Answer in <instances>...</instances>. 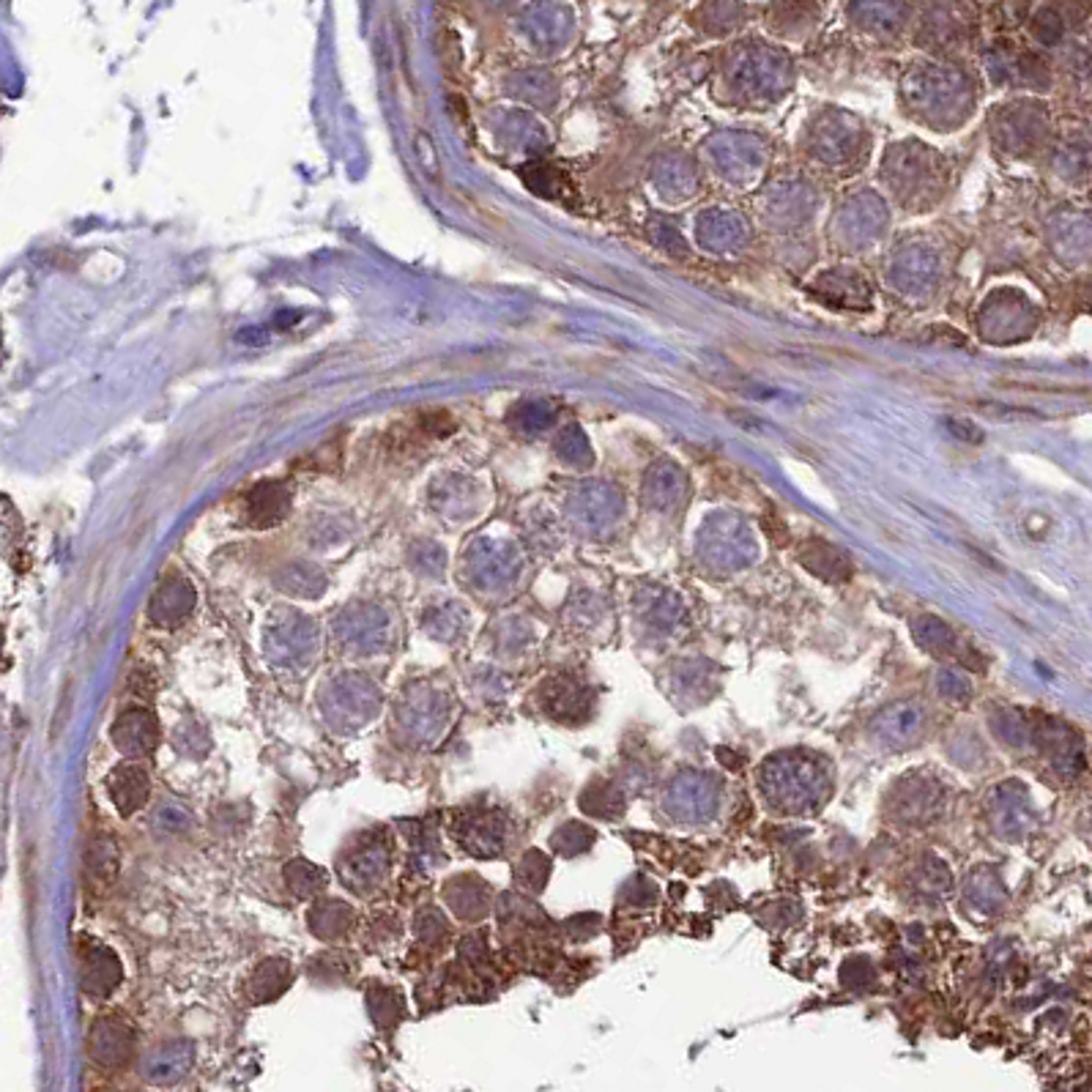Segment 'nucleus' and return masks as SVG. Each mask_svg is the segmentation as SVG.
Listing matches in <instances>:
<instances>
[{"mask_svg":"<svg viewBox=\"0 0 1092 1092\" xmlns=\"http://www.w3.org/2000/svg\"><path fill=\"white\" fill-rule=\"evenodd\" d=\"M759 786L772 811L783 816H805L827 802L833 778L819 756L783 750L762 764Z\"/></svg>","mask_w":1092,"mask_h":1092,"instance_id":"nucleus-1","label":"nucleus"},{"mask_svg":"<svg viewBox=\"0 0 1092 1092\" xmlns=\"http://www.w3.org/2000/svg\"><path fill=\"white\" fill-rule=\"evenodd\" d=\"M381 690L364 674L334 676L321 693V712L326 723L338 731H359L381 712Z\"/></svg>","mask_w":1092,"mask_h":1092,"instance_id":"nucleus-2","label":"nucleus"},{"mask_svg":"<svg viewBox=\"0 0 1092 1092\" xmlns=\"http://www.w3.org/2000/svg\"><path fill=\"white\" fill-rule=\"evenodd\" d=\"M455 704L441 685L414 683L403 690L398 702V726L403 734L422 745H433L447 734Z\"/></svg>","mask_w":1092,"mask_h":1092,"instance_id":"nucleus-3","label":"nucleus"},{"mask_svg":"<svg viewBox=\"0 0 1092 1092\" xmlns=\"http://www.w3.org/2000/svg\"><path fill=\"white\" fill-rule=\"evenodd\" d=\"M266 655L283 671L310 669L319 655V630L298 614H283L266 633Z\"/></svg>","mask_w":1092,"mask_h":1092,"instance_id":"nucleus-4","label":"nucleus"},{"mask_svg":"<svg viewBox=\"0 0 1092 1092\" xmlns=\"http://www.w3.org/2000/svg\"><path fill=\"white\" fill-rule=\"evenodd\" d=\"M662 808L671 819L685 821V824H702L709 821L721 808V783L707 772H679L666 788L662 797Z\"/></svg>","mask_w":1092,"mask_h":1092,"instance_id":"nucleus-5","label":"nucleus"},{"mask_svg":"<svg viewBox=\"0 0 1092 1092\" xmlns=\"http://www.w3.org/2000/svg\"><path fill=\"white\" fill-rule=\"evenodd\" d=\"M392 868V841L384 833H362L353 838L348 852H343L338 871L345 888L367 893L384 881Z\"/></svg>","mask_w":1092,"mask_h":1092,"instance_id":"nucleus-6","label":"nucleus"},{"mask_svg":"<svg viewBox=\"0 0 1092 1092\" xmlns=\"http://www.w3.org/2000/svg\"><path fill=\"white\" fill-rule=\"evenodd\" d=\"M452 835L463 852L483 857V860H493V857H502V852L507 849V819H504L502 811L493 808L463 811V814H457L455 824H452Z\"/></svg>","mask_w":1092,"mask_h":1092,"instance_id":"nucleus-7","label":"nucleus"},{"mask_svg":"<svg viewBox=\"0 0 1092 1092\" xmlns=\"http://www.w3.org/2000/svg\"><path fill=\"white\" fill-rule=\"evenodd\" d=\"M945 802V788L931 775H909L890 795V814L907 824H926L936 819Z\"/></svg>","mask_w":1092,"mask_h":1092,"instance_id":"nucleus-8","label":"nucleus"},{"mask_svg":"<svg viewBox=\"0 0 1092 1092\" xmlns=\"http://www.w3.org/2000/svg\"><path fill=\"white\" fill-rule=\"evenodd\" d=\"M540 707L559 723H583L592 715L595 695L572 676H550L540 688Z\"/></svg>","mask_w":1092,"mask_h":1092,"instance_id":"nucleus-9","label":"nucleus"},{"mask_svg":"<svg viewBox=\"0 0 1092 1092\" xmlns=\"http://www.w3.org/2000/svg\"><path fill=\"white\" fill-rule=\"evenodd\" d=\"M338 638L345 649H351L357 655H376L389 647L386 614L376 608L345 611L338 622Z\"/></svg>","mask_w":1092,"mask_h":1092,"instance_id":"nucleus-10","label":"nucleus"},{"mask_svg":"<svg viewBox=\"0 0 1092 1092\" xmlns=\"http://www.w3.org/2000/svg\"><path fill=\"white\" fill-rule=\"evenodd\" d=\"M77 964H80V986L93 997H107L121 986L124 969L119 956L99 942L83 940L77 947Z\"/></svg>","mask_w":1092,"mask_h":1092,"instance_id":"nucleus-11","label":"nucleus"},{"mask_svg":"<svg viewBox=\"0 0 1092 1092\" xmlns=\"http://www.w3.org/2000/svg\"><path fill=\"white\" fill-rule=\"evenodd\" d=\"M195 1066V1043L193 1040H165L162 1046L146 1054L140 1073L153 1087H172L184 1079Z\"/></svg>","mask_w":1092,"mask_h":1092,"instance_id":"nucleus-12","label":"nucleus"},{"mask_svg":"<svg viewBox=\"0 0 1092 1092\" xmlns=\"http://www.w3.org/2000/svg\"><path fill=\"white\" fill-rule=\"evenodd\" d=\"M88 1054L102 1068L126 1066L134 1054L132 1026L115 1019V1016L99 1019L91 1026V1035H88Z\"/></svg>","mask_w":1092,"mask_h":1092,"instance_id":"nucleus-13","label":"nucleus"},{"mask_svg":"<svg viewBox=\"0 0 1092 1092\" xmlns=\"http://www.w3.org/2000/svg\"><path fill=\"white\" fill-rule=\"evenodd\" d=\"M923 723H926V712L917 704L898 702L881 709L879 715H874L868 731H871L874 742H879V745L904 748V745H909L914 736L921 734Z\"/></svg>","mask_w":1092,"mask_h":1092,"instance_id":"nucleus-14","label":"nucleus"},{"mask_svg":"<svg viewBox=\"0 0 1092 1092\" xmlns=\"http://www.w3.org/2000/svg\"><path fill=\"white\" fill-rule=\"evenodd\" d=\"M113 745L129 759H143L160 745V723L143 707H134L113 723Z\"/></svg>","mask_w":1092,"mask_h":1092,"instance_id":"nucleus-15","label":"nucleus"},{"mask_svg":"<svg viewBox=\"0 0 1092 1092\" xmlns=\"http://www.w3.org/2000/svg\"><path fill=\"white\" fill-rule=\"evenodd\" d=\"M988 816H991L994 830L1002 838H1019L1030 827V802H1026L1024 788L1019 783H1005V786L994 788L991 800H988Z\"/></svg>","mask_w":1092,"mask_h":1092,"instance_id":"nucleus-16","label":"nucleus"},{"mask_svg":"<svg viewBox=\"0 0 1092 1092\" xmlns=\"http://www.w3.org/2000/svg\"><path fill=\"white\" fill-rule=\"evenodd\" d=\"M195 611V589L193 583L184 581V578H170L160 586V592L153 595L151 605H148V616H151L153 624L160 627H179L181 622L189 619V614Z\"/></svg>","mask_w":1092,"mask_h":1092,"instance_id":"nucleus-17","label":"nucleus"},{"mask_svg":"<svg viewBox=\"0 0 1092 1092\" xmlns=\"http://www.w3.org/2000/svg\"><path fill=\"white\" fill-rule=\"evenodd\" d=\"M107 791H110V800L115 802V808L124 816H132L134 811H140L148 802V795H151V778L140 764H119L113 772L107 775Z\"/></svg>","mask_w":1092,"mask_h":1092,"instance_id":"nucleus-18","label":"nucleus"},{"mask_svg":"<svg viewBox=\"0 0 1092 1092\" xmlns=\"http://www.w3.org/2000/svg\"><path fill=\"white\" fill-rule=\"evenodd\" d=\"M444 900L447 907L460 917V921H479L485 917L490 909V900H493V893L485 885L479 876H452L444 885Z\"/></svg>","mask_w":1092,"mask_h":1092,"instance_id":"nucleus-19","label":"nucleus"},{"mask_svg":"<svg viewBox=\"0 0 1092 1092\" xmlns=\"http://www.w3.org/2000/svg\"><path fill=\"white\" fill-rule=\"evenodd\" d=\"M307 921H310V931L315 933L319 940L331 942V940H340V936H345V933L351 931L353 921H357V914H353V909L348 907L345 900L319 898L310 907Z\"/></svg>","mask_w":1092,"mask_h":1092,"instance_id":"nucleus-20","label":"nucleus"},{"mask_svg":"<svg viewBox=\"0 0 1092 1092\" xmlns=\"http://www.w3.org/2000/svg\"><path fill=\"white\" fill-rule=\"evenodd\" d=\"M291 964L285 959H266L263 964L252 969V975L247 978V997L252 1002H274L285 988L291 986Z\"/></svg>","mask_w":1092,"mask_h":1092,"instance_id":"nucleus-21","label":"nucleus"},{"mask_svg":"<svg viewBox=\"0 0 1092 1092\" xmlns=\"http://www.w3.org/2000/svg\"><path fill=\"white\" fill-rule=\"evenodd\" d=\"M288 507H291V496H288V490L277 483L258 485V488L250 493V498H247L250 521L255 526H274L277 521H283V517L288 515Z\"/></svg>","mask_w":1092,"mask_h":1092,"instance_id":"nucleus-22","label":"nucleus"},{"mask_svg":"<svg viewBox=\"0 0 1092 1092\" xmlns=\"http://www.w3.org/2000/svg\"><path fill=\"white\" fill-rule=\"evenodd\" d=\"M671 683L676 690V702L685 704L707 702L717 690V676H709L707 662H685L676 669V676H671Z\"/></svg>","mask_w":1092,"mask_h":1092,"instance_id":"nucleus-23","label":"nucleus"},{"mask_svg":"<svg viewBox=\"0 0 1092 1092\" xmlns=\"http://www.w3.org/2000/svg\"><path fill=\"white\" fill-rule=\"evenodd\" d=\"M283 876H285V885H288V890H291V893L302 900L315 898V895L324 893L326 885H329V874H326L324 868L315 866V862H310V860H305V857H296V860L285 862Z\"/></svg>","mask_w":1092,"mask_h":1092,"instance_id":"nucleus-24","label":"nucleus"},{"mask_svg":"<svg viewBox=\"0 0 1092 1092\" xmlns=\"http://www.w3.org/2000/svg\"><path fill=\"white\" fill-rule=\"evenodd\" d=\"M581 808L600 819H614V816H622L624 797L611 781H595L581 795Z\"/></svg>","mask_w":1092,"mask_h":1092,"instance_id":"nucleus-25","label":"nucleus"},{"mask_svg":"<svg viewBox=\"0 0 1092 1092\" xmlns=\"http://www.w3.org/2000/svg\"><path fill=\"white\" fill-rule=\"evenodd\" d=\"M367 1013L378 1030H392L405 1016L403 997L389 986H372L367 991Z\"/></svg>","mask_w":1092,"mask_h":1092,"instance_id":"nucleus-26","label":"nucleus"},{"mask_svg":"<svg viewBox=\"0 0 1092 1092\" xmlns=\"http://www.w3.org/2000/svg\"><path fill=\"white\" fill-rule=\"evenodd\" d=\"M119 847H115V841L110 835H96V838H91V843H88L86 849V866L91 874H96L99 879H113V876L119 874Z\"/></svg>","mask_w":1092,"mask_h":1092,"instance_id":"nucleus-27","label":"nucleus"},{"mask_svg":"<svg viewBox=\"0 0 1092 1092\" xmlns=\"http://www.w3.org/2000/svg\"><path fill=\"white\" fill-rule=\"evenodd\" d=\"M279 586L293 597H319L326 589V578L321 576V569L310 567V564H293V567L283 569Z\"/></svg>","mask_w":1092,"mask_h":1092,"instance_id":"nucleus-28","label":"nucleus"},{"mask_svg":"<svg viewBox=\"0 0 1092 1092\" xmlns=\"http://www.w3.org/2000/svg\"><path fill=\"white\" fill-rule=\"evenodd\" d=\"M172 745H176V750H179L181 756H186V759H203V756H208V750H212V736H208L203 723L189 717V721H181L179 726H176V731H172Z\"/></svg>","mask_w":1092,"mask_h":1092,"instance_id":"nucleus-29","label":"nucleus"},{"mask_svg":"<svg viewBox=\"0 0 1092 1092\" xmlns=\"http://www.w3.org/2000/svg\"><path fill=\"white\" fill-rule=\"evenodd\" d=\"M592 843H595V830L581 824V821H567L550 838V849L562 857H578V854L589 852Z\"/></svg>","mask_w":1092,"mask_h":1092,"instance_id":"nucleus-30","label":"nucleus"},{"mask_svg":"<svg viewBox=\"0 0 1092 1092\" xmlns=\"http://www.w3.org/2000/svg\"><path fill=\"white\" fill-rule=\"evenodd\" d=\"M967 900L969 907L978 909V912L983 914L997 912L1002 904V888L1000 881H997V876H994L991 871H980V874H975L972 881H969Z\"/></svg>","mask_w":1092,"mask_h":1092,"instance_id":"nucleus-31","label":"nucleus"},{"mask_svg":"<svg viewBox=\"0 0 1092 1092\" xmlns=\"http://www.w3.org/2000/svg\"><path fill=\"white\" fill-rule=\"evenodd\" d=\"M517 885L529 893H543L550 876V857L540 849H531L524 854V860L517 862Z\"/></svg>","mask_w":1092,"mask_h":1092,"instance_id":"nucleus-32","label":"nucleus"},{"mask_svg":"<svg viewBox=\"0 0 1092 1092\" xmlns=\"http://www.w3.org/2000/svg\"><path fill=\"white\" fill-rule=\"evenodd\" d=\"M914 636H917V643H921L926 652H931V655L936 657L950 655L956 647L953 630L947 627V624H942L940 619H923V622H917L914 624Z\"/></svg>","mask_w":1092,"mask_h":1092,"instance_id":"nucleus-33","label":"nucleus"},{"mask_svg":"<svg viewBox=\"0 0 1092 1092\" xmlns=\"http://www.w3.org/2000/svg\"><path fill=\"white\" fill-rule=\"evenodd\" d=\"M991 731L1000 736L1002 742L1013 745V748H1021L1026 742L1033 740V728L1026 726L1019 717V712H1011V709H1002V712H994L991 715Z\"/></svg>","mask_w":1092,"mask_h":1092,"instance_id":"nucleus-34","label":"nucleus"},{"mask_svg":"<svg viewBox=\"0 0 1092 1092\" xmlns=\"http://www.w3.org/2000/svg\"><path fill=\"white\" fill-rule=\"evenodd\" d=\"M414 933H417L422 945L436 947L450 936V926H447L444 914L438 912L436 907H424L414 917Z\"/></svg>","mask_w":1092,"mask_h":1092,"instance_id":"nucleus-35","label":"nucleus"},{"mask_svg":"<svg viewBox=\"0 0 1092 1092\" xmlns=\"http://www.w3.org/2000/svg\"><path fill=\"white\" fill-rule=\"evenodd\" d=\"M914 885H917L923 895L940 898L942 893L950 890V871L940 860H926L917 868V874H914Z\"/></svg>","mask_w":1092,"mask_h":1092,"instance_id":"nucleus-36","label":"nucleus"},{"mask_svg":"<svg viewBox=\"0 0 1092 1092\" xmlns=\"http://www.w3.org/2000/svg\"><path fill=\"white\" fill-rule=\"evenodd\" d=\"M808 564V569L819 572V576L827 578H847L849 576V562L838 553L835 548L824 543H814V559H802Z\"/></svg>","mask_w":1092,"mask_h":1092,"instance_id":"nucleus-37","label":"nucleus"},{"mask_svg":"<svg viewBox=\"0 0 1092 1092\" xmlns=\"http://www.w3.org/2000/svg\"><path fill=\"white\" fill-rule=\"evenodd\" d=\"M189 824H193V816H189V811L181 802H162L157 814H153V827L165 835L184 833Z\"/></svg>","mask_w":1092,"mask_h":1092,"instance_id":"nucleus-38","label":"nucleus"},{"mask_svg":"<svg viewBox=\"0 0 1092 1092\" xmlns=\"http://www.w3.org/2000/svg\"><path fill=\"white\" fill-rule=\"evenodd\" d=\"M474 572H477L479 583H485V586H498V583L510 581V578L515 576V572H512L510 559L502 557V553H493V557L483 553V557L477 559V567H474Z\"/></svg>","mask_w":1092,"mask_h":1092,"instance_id":"nucleus-39","label":"nucleus"},{"mask_svg":"<svg viewBox=\"0 0 1092 1092\" xmlns=\"http://www.w3.org/2000/svg\"><path fill=\"white\" fill-rule=\"evenodd\" d=\"M460 624H463V619L457 616V611H436L427 619V630L438 641H455L460 636Z\"/></svg>","mask_w":1092,"mask_h":1092,"instance_id":"nucleus-40","label":"nucleus"},{"mask_svg":"<svg viewBox=\"0 0 1092 1092\" xmlns=\"http://www.w3.org/2000/svg\"><path fill=\"white\" fill-rule=\"evenodd\" d=\"M936 690H940L945 698H950V702H964V698H969V683L959 674V671H942V674L936 676Z\"/></svg>","mask_w":1092,"mask_h":1092,"instance_id":"nucleus-41","label":"nucleus"},{"mask_svg":"<svg viewBox=\"0 0 1092 1092\" xmlns=\"http://www.w3.org/2000/svg\"><path fill=\"white\" fill-rule=\"evenodd\" d=\"M460 959H463L466 964H471V967H479V961L488 959V947H485L483 933H471V936H466V940L460 942Z\"/></svg>","mask_w":1092,"mask_h":1092,"instance_id":"nucleus-42","label":"nucleus"}]
</instances>
